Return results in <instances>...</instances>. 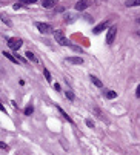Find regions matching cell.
I'll return each mask as SVG.
<instances>
[{
  "mask_svg": "<svg viewBox=\"0 0 140 155\" xmlns=\"http://www.w3.org/2000/svg\"><path fill=\"white\" fill-rule=\"evenodd\" d=\"M22 45H23V41H22L20 38H17V37H12V38L8 40V46H9L11 49H14V51H19Z\"/></svg>",
  "mask_w": 140,
  "mask_h": 155,
  "instance_id": "1",
  "label": "cell"
},
{
  "mask_svg": "<svg viewBox=\"0 0 140 155\" xmlns=\"http://www.w3.org/2000/svg\"><path fill=\"white\" fill-rule=\"evenodd\" d=\"M54 38H56V41L59 43V45H62V46H66L68 45V40H66V37H65V34L62 31H56L54 32Z\"/></svg>",
  "mask_w": 140,
  "mask_h": 155,
  "instance_id": "2",
  "label": "cell"
},
{
  "mask_svg": "<svg viewBox=\"0 0 140 155\" xmlns=\"http://www.w3.org/2000/svg\"><path fill=\"white\" fill-rule=\"evenodd\" d=\"M115 35H117V26H111L108 29V34H106V43L108 45H111V43L114 41Z\"/></svg>",
  "mask_w": 140,
  "mask_h": 155,
  "instance_id": "3",
  "label": "cell"
},
{
  "mask_svg": "<svg viewBox=\"0 0 140 155\" xmlns=\"http://www.w3.org/2000/svg\"><path fill=\"white\" fill-rule=\"evenodd\" d=\"M36 26H37V29L42 32V34H50L51 31H53V28H51V25H48V23H36Z\"/></svg>",
  "mask_w": 140,
  "mask_h": 155,
  "instance_id": "4",
  "label": "cell"
},
{
  "mask_svg": "<svg viewBox=\"0 0 140 155\" xmlns=\"http://www.w3.org/2000/svg\"><path fill=\"white\" fill-rule=\"evenodd\" d=\"M66 63H71V64H82V63H83V58H82V57H68V58H66Z\"/></svg>",
  "mask_w": 140,
  "mask_h": 155,
  "instance_id": "5",
  "label": "cell"
},
{
  "mask_svg": "<svg viewBox=\"0 0 140 155\" xmlns=\"http://www.w3.org/2000/svg\"><path fill=\"white\" fill-rule=\"evenodd\" d=\"M86 8H88V2H86V0H80V2L76 3V9L77 11H83Z\"/></svg>",
  "mask_w": 140,
  "mask_h": 155,
  "instance_id": "6",
  "label": "cell"
},
{
  "mask_svg": "<svg viewBox=\"0 0 140 155\" xmlns=\"http://www.w3.org/2000/svg\"><path fill=\"white\" fill-rule=\"evenodd\" d=\"M25 55H26V58H28L29 61H32V63H39V58L36 57V54H34V52L26 51V52H25Z\"/></svg>",
  "mask_w": 140,
  "mask_h": 155,
  "instance_id": "7",
  "label": "cell"
},
{
  "mask_svg": "<svg viewBox=\"0 0 140 155\" xmlns=\"http://www.w3.org/2000/svg\"><path fill=\"white\" fill-rule=\"evenodd\" d=\"M56 3H57V0H43V2H42L43 8H53Z\"/></svg>",
  "mask_w": 140,
  "mask_h": 155,
  "instance_id": "8",
  "label": "cell"
},
{
  "mask_svg": "<svg viewBox=\"0 0 140 155\" xmlns=\"http://www.w3.org/2000/svg\"><path fill=\"white\" fill-rule=\"evenodd\" d=\"M106 26H108V21H103V23H100V25H97V26L94 28V32H96V34H99V32H100V31H103Z\"/></svg>",
  "mask_w": 140,
  "mask_h": 155,
  "instance_id": "9",
  "label": "cell"
},
{
  "mask_svg": "<svg viewBox=\"0 0 140 155\" xmlns=\"http://www.w3.org/2000/svg\"><path fill=\"white\" fill-rule=\"evenodd\" d=\"M140 5V0H128L126 2V6L129 8V6H138Z\"/></svg>",
  "mask_w": 140,
  "mask_h": 155,
  "instance_id": "10",
  "label": "cell"
},
{
  "mask_svg": "<svg viewBox=\"0 0 140 155\" xmlns=\"http://www.w3.org/2000/svg\"><path fill=\"white\" fill-rule=\"evenodd\" d=\"M91 81L94 83V84H96L97 87H102V81H100V80H99L97 77H94V75H91Z\"/></svg>",
  "mask_w": 140,
  "mask_h": 155,
  "instance_id": "11",
  "label": "cell"
},
{
  "mask_svg": "<svg viewBox=\"0 0 140 155\" xmlns=\"http://www.w3.org/2000/svg\"><path fill=\"white\" fill-rule=\"evenodd\" d=\"M3 55L6 57V58H9L11 61H14V63H19V58H15V57H12L9 52H6V51H3Z\"/></svg>",
  "mask_w": 140,
  "mask_h": 155,
  "instance_id": "12",
  "label": "cell"
},
{
  "mask_svg": "<svg viewBox=\"0 0 140 155\" xmlns=\"http://www.w3.org/2000/svg\"><path fill=\"white\" fill-rule=\"evenodd\" d=\"M105 95H106V98H115V95H117V94H115L114 91H106Z\"/></svg>",
  "mask_w": 140,
  "mask_h": 155,
  "instance_id": "13",
  "label": "cell"
},
{
  "mask_svg": "<svg viewBox=\"0 0 140 155\" xmlns=\"http://www.w3.org/2000/svg\"><path fill=\"white\" fill-rule=\"evenodd\" d=\"M59 110H60V114H62V115H63V117H65V118H66V120H68L69 123H71V121H73L71 118H69V117H68V114L65 112V110H63V109H60V107H59Z\"/></svg>",
  "mask_w": 140,
  "mask_h": 155,
  "instance_id": "14",
  "label": "cell"
},
{
  "mask_svg": "<svg viewBox=\"0 0 140 155\" xmlns=\"http://www.w3.org/2000/svg\"><path fill=\"white\" fill-rule=\"evenodd\" d=\"M32 110H34V107H32V106H26L25 114H26V115H31V114H32Z\"/></svg>",
  "mask_w": 140,
  "mask_h": 155,
  "instance_id": "15",
  "label": "cell"
},
{
  "mask_svg": "<svg viewBox=\"0 0 140 155\" xmlns=\"http://www.w3.org/2000/svg\"><path fill=\"white\" fill-rule=\"evenodd\" d=\"M43 72H45V77H46V80H48V81H51V74H50V71H48V69H43Z\"/></svg>",
  "mask_w": 140,
  "mask_h": 155,
  "instance_id": "16",
  "label": "cell"
},
{
  "mask_svg": "<svg viewBox=\"0 0 140 155\" xmlns=\"http://www.w3.org/2000/svg\"><path fill=\"white\" fill-rule=\"evenodd\" d=\"M19 2H22L23 5H29V3H34V2H37V0H19Z\"/></svg>",
  "mask_w": 140,
  "mask_h": 155,
  "instance_id": "17",
  "label": "cell"
},
{
  "mask_svg": "<svg viewBox=\"0 0 140 155\" xmlns=\"http://www.w3.org/2000/svg\"><path fill=\"white\" fill-rule=\"evenodd\" d=\"M66 97H68L69 100H74V94H73L71 91H66Z\"/></svg>",
  "mask_w": 140,
  "mask_h": 155,
  "instance_id": "18",
  "label": "cell"
},
{
  "mask_svg": "<svg viewBox=\"0 0 140 155\" xmlns=\"http://www.w3.org/2000/svg\"><path fill=\"white\" fill-rule=\"evenodd\" d=\"M86 124H88L89 127H94V123H92L91 120H86Z\"/></svg>",
  "mask_w": 140,
  "mask_h": 155,
  "instance_id": "19",
  "label": "cell"
},
{
  "mask_svg": "<svg viewBox=\"0 0 140 155\" xmlns=\"http://www.w3.org/2000/svg\"><path fill=\"white\" fill-rule=\"evenodd\" d=\"M135 95H137V97H140V84L137 86V92H135Z\"/></svg>",
  "mask_w": 140,
  "mask_h": 155,
  "instance_id": "20",
  "label": "cell"
},
{
  "mask_svg": "<svg viewBox=\"0 0 140 155\" xmlns=\"http://www.w3.org/2000/svg\"><path fill=\"white\" fill-rule=\"evenodd\" d=\"M2 149H3V150H8V146H6L5 143H2Z\"/></svg>",
  "mask_w": 140,
  "mask_h": 155,
  "instance_id": "21",
  "label": "cell"
},
{
  "mask_svg": "<svg viewBox=\"0 0 140 155\" xmlns=\"http://www.w3.org/2000/svg\"><path fill=\"white\" fill-rule=\"evenodd\" d=\"M138 35H140V31H138Z\"/></svg>",
  "mask_w": 140,
  "mask_h": 155,
  "instance_id": "22",
  "label": "cell"
}]
</instances>
